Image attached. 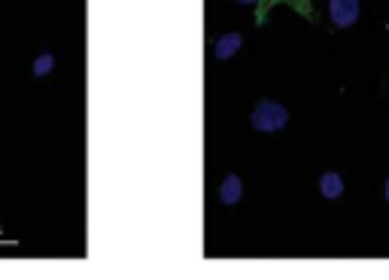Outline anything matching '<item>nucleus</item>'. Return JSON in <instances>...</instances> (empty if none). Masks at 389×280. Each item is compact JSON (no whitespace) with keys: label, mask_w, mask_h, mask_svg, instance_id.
<instances>
[{"label":"nucleus","mask_w":389,"mask_h":280,"mask_svg":"<svg viewBox=\"0 0 389 280\" xmlns=\"http://www.w3.org/2000/svg\"><path fill=\"white\" fill-rule=\"evenodd\" d=\"M240 195H244V186H240V177L228 174L225 180H222V186H219V201H222V204H237Z\"/></svg>","instance_id":"4"},{"label":"nucleus","mask_w":389,"mask_h":280,"mask_svg":"<svg viewBox=\"0 0 389 280\" xmlns=\"http://www.w3.org/2000/svg\"><path fill=\"white\" fill-rule=\"evenodd\" d=\"M240 4H253L256 6V0H240Z\"/></svg>","instance_id":"7"},{"label":"nucleus","mask_w":389,"mask_h":280,"mask_svg":"<svg viewBox=\"0 0 389 280\" xmlns=\"http://www.w3.org/2000/svg\"><path fill=\"white\" fill-rule=\"evenodd\" d=\"M240 43H244V40H240V33H228V37H222L219 43H216V58H232V55L240 49Z\"/></svg>","instance_id":"6"},{"label":"nucleus","mask_w":389,"mask_h":280,"mask_svg":"<svg viewBox=\"0 0 389 280\" xmlns=\"http://www.w3.org/2000/svg\"><path fill=\"white\" fill-rule=\"evenodd\" d=\"M277 6L292 9L295 16H301L307 21H316V9H313V0H256V28H261L268 21V16L274 13Z\"/></svg>","instance_id":"2"},{"label":"nucleus","mask_w":389,"mask_h":280,"mask_svg":"<svg viewBox=\"0 0 389 280\" xmlns=\"http://www.w3.org/2000/svg\"><path fill=\"white\" fill-rule=\"evenodd\" d=\"M328 19L335 28H350L359 21V0H328Z\"/></svg>","instance_id":"3"},{"label":"nucleus","mask_w":389,"mask_h":280,"mask_svg":"<svg viewBox=\"0 0 389 280\" xmlns=\"http://www.w3.org/2000/svg\"><path fill=\"white\" fill-rule=\"evenodd\" d=\"M386 201H389V183H386Z\"/></svg>","instance_id":"8"},{"label":"nucleus","mask_w":389,"mask_h":280,"mask_svg":"<svg viewBox=\"0 0 389 280\" xmlns=\"http://www.w3.org/2000/svg\"><path fill=\"white\" fill-rule=\"evenodd\" d=\"M249 122H253V128L256 131H283L286 128V122H289V110H286L283 104H277V100H259L256 110H253V116H249Z\"/></svg>","instance_id":"1"},{"label":"nucleus","mask_w":389,"mask_h":280,"mask_svg":"<svg viewBox=\"0 0 389 280\" xmlns=\"http://www.w3.org/2000/svg\"><path fill=\"white\" fill-rule=\"evenodd\" d=\"M319 192H323L328 201H335L344 195V180H341L338 174H323L319 177Z\"/></svg>","instance_id":"5"}]
</instances>
